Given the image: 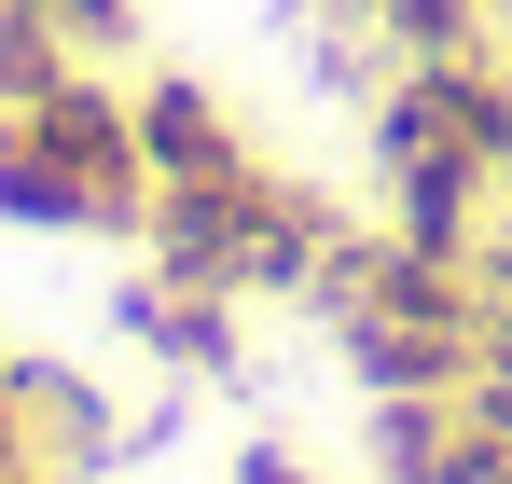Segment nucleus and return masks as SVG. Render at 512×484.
<instances>
[{"instance_id": "f257e3e1", "label": "nucleus", "mask_w": 512, "mask_h": 484, "mask_svg": "<svg viewBox=\"0 0 512 484\" xmlns=\"http://www.w3.org/2000/svg\"><path fill=\"white\" fill-rule=\"evenodd\" d=\"M346 208L333 194H305V180H277V166H236V180H167L153 194V263L194 277V291H236V305H305L319 291V263H333Z\"/></svg>"}, {"instance_id": "f03ea898", "label": "nucleus", "mask_w": 512, "mask_h": 484, "mask_svg": "<svg viewBox=\"0 0 512 484\" xmlns=\"http://www.w3.org/2000/svg\"><path fill=\"white\" fill-rule=\"evenodd\" d=\"M28 125H42V153H56V180H70V208H84V236H153V153H139V111H125V83H42V97H14Z\"/></svg>"}, {"instance_id": "7ed1b4c3", "label": "nucleus", "mask_w": 512, "mask_h": 484, "mask_svg": "<svg viewBox=\"0 0 512 484\" xmlns=\"http://www.w3.org/2000/svg\"><path fill=\"white\" fill-rule=\"evenodd\" d=\"M374 471L388 484H512V388L471 374V388H402V402L360 415Z\"/></svg>"}, {"instance_id": "20e7f679", "label": "nucleus", "mask_w": 512, "mask_h": 484, "mask_svg": "<svg viewBox=\"0 0 512 484\" xmlns=\"http://www.w3.org/2000/svg\"><path fill=\"white\" fill-rule=\"evenodd\" d=\"M111 332H125L153 374H180V388H236V374H250V305H236V291H194L167 263H139V277L111 291Z\"/></svg>"}, {"instance_id": "39448f33", "label": "nucleus", "mask_w": 512, "mask_h": 484, "mask_svg": "<svg viewBox=\"0 0 512 484\" xmlns=\"http://www.w3.org/2000/svg\"><path fill=\"white\" fill-rule=\"evenodd\" d=\"M0 388H14V415H28V443H42V471H56V484L125 471V402L97 388L84 360H42V346H14V360H0Z\"/></svg>"}, {"instance_id": "423d86ee", "label": "nucleus", "mask_w": 512, "mask_h": 484, "mask_svg": "<svg viewBox=\"0 0 512 484\" xmlns=\"http://www.w3.org/2000/svg\"><path fill=\"white\" fill-rule=\"evenodd\" d=\"M125 111H139V153H153V194L167 180H236L250 166V139H236V111L208 97L194 70H139L125 83Z\"/></svg>"}, {"instance_id": "0eeeda50", "label": "nucleus", "mask_w": 512, "mask_h": 484, "mask_svg": "<svg viewBox=\"0 0 512 484\" xmlns=\"http://www.w3.org/2000/svg\"><path fill=\"white\" fill-rule=\"evenodd\" d=\"M333 360L360 374V402H402V388H471L485 374V346L471 332H416V319H333Z\"/></svg>"}, {"instance_id": "6e6552de", "label": "nucleus", "mask_w": 512, "mask_h": 484, "mask_svg": "<svg viewBox=\"0 0 512 484\" xmlns=\"http://www.w3.org/2000/svg\"><path fill=\"white\" fill-rule=\"evenodd\" d=\"M429 83H443V111H457V139L512 180V42H471V56H429Z\"/></svg>"}, {"instance_id": "1a4fd4ad", "label": "nucleus", "mask_w": 512, "mask_h": 484, "mask_svg": "<svg viewBox=\"0 0 512 484\" xmlns=\"http://www.w3.org/2000/svg\"><path fill=\"white\" fill-rule=\"evenodd\" d=\"M0 222L14 236H84V208H70V180H56V153H42V125L0 97Z\"/></svg>"}, {"instance_id": "9d476101", "label": "nucleus", "mask_w": 512, "mask_h": 484, "mask_svg": "<svg viewBox=\"0 0 512 484\" xmlns=\"http://www.w3.org/2000/svg\"><path fill=\"white\" fill-rule=\"evenodd\" d=\"M374 28H388V70H429V56L512 42V0H374Z\"/></svg>"}, {"instance_id": "9b49d317", "label": "nucleus", "mask_w": 512, "mask_h": 484, "mask_svg": "<svg viewBox=\"0 0 512 484\" xmlns=\"http://www.w3.org/2000/svg\"><path fill=\"white\" fill-rule=\"evenodd\" d=\"M28 14H56V42L97 56V70H111V56H139V0H28Z\"/></svg>"}, {"instance_id": "f8f14e48", "label": "nucleus", "mask_w": 512, "mask_h": 484, "mask_svg": "<svg viewBox=\"0 0 512 484\" xmlns=\"http://www.w3.org/2000/svg\"><path fill=\"white\" fill-rule=\"evenodd\" d=\"M222 484H319V471H305L291 443H236V471H222Z\"/></svg>"}, {"instance_id": "ddd939ff", "label": "nucleus", "mask_w": 512, "mask_h": 484, "mask_svg": "<svg viewBox=\"0 0 512 484\" xmlns=\"http://www.w3.org/2000/svg\"><path fill=\"white\" fill-rule=\"evenodd\" d=\"M42 471V443H28V415H14V388H0V484H28Z\"/></svg>"}, {"instance_id": "4468645a", "label": "nucleus", "mask_w": 512, "mask_h": 484, "mask_svg": "<svg viewBox=\"0 0 512 484\" xmlns=\"http://www.w3.org/2000/svg\"><path fill=\"white\" fill-rule=\"evenodd\" d=\"M291 28H374V0H291Z\"/></svg>"}, {"instance_id": "2eb2a0df", "label": "nucleus", "mask_w": 512, "mask_h": 484, "mask_svg": "<svg viewBox=\"0 0 512 484\" xmlns=\"http://www.w3.org/2000/svg\"><path fill=\"white\" fill-rule=\"evenodd\" d=\"M28 484H56V471H28Z\"/></svg>"}]
</instances>
